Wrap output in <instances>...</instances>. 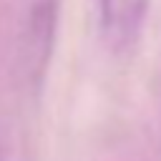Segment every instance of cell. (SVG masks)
Returning a JSON list of instances; mask_svg holds the SVG:
<instances>
[{
	"mask_svg": "<svg viewBox=\"0 0 161 161\" xmlns=\"http://www.w3.org/2000/svg\"><path fill=\"white\" fill-rule=\"evenodd\" d=\"M98 15L106 45L113 53H128L141 38L148 0H98Z\"/></svg>",
	"mask_w": 161,
	"mask_h": 161,
	"instance_id": "6da1fadb",
	"label": "cell"
}]
</instances>
